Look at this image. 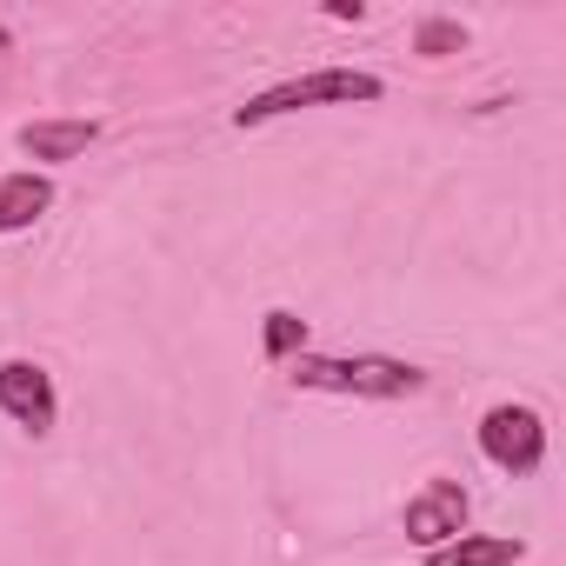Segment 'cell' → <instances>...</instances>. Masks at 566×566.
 Masks as SVG:
<instances>
[{"instance_id":"obj_3","label":"cell","mask_w":566,"mask_h":566,"mask_svg":"<svg viewBox=\"0 0 566 566\" xmlns=\"http://www.w3.org/2000/svg\"><path fill=\"white\" fill-rule=\"evenodd\" d=\"M480 453L500 467V473H533L539 460H546V420L533 413V407H520V400H500V407H486L480 413Z\"/></svg>"},{"instance_id":"obj_8","label":"cell","mask_w":566,"mask_h":566,"mask_svg":"<svg viewBox=\"0 0 566 566\" xmlns=\"http://www.w3.org/2000/svg\"><path fill=\"white\" fill-rule=\"evenodd\" d=\"M54 207V180L48 174H8L0 180V233H21Z\"/></svg>"},{"instance_id":"obj_9","label":"cell","mask_w":566,"mask_h":566,"mask_svg":"<svg viewBox=\"0 0 566 566\" xmlns=\"http://www.w3.org/2000/svg\"><path fill=\"white\" fill-rule=\"evenodd\" d=\"M260 354H266V360H301V354H307V321L287 314V307H273L266 327H260Z\"/></svg>"},{"instance_id":"obj_11","label":"cell","mask_w":566,"mask_h":566,"mask_svg":"<svg viewBox=\"0 0 566 566\" xmlns=\"http://www.w3.org/2000/svg\"><path fill=\"white\" fill-rule=\"evenodd\" d=\"M367 8H360V0H327V21H360Z\"/></svg>"},{"instance_id":"obj_12","label":"cell","mask_w":566,"mask_h":566,"mask_svg":"<svg viewBox=\"0 0 566 566\" xmlns=\"http://www.w3.org/2000/svg\"><path fill=\"white\" fill-rule=\"evenodd\" d=\"M8 41H14V34H8V28H0V54H8Z\"/></svg>"},{"instance_id":"obj_1","label":"cell","mask_w":566,"mask_h":566,"mask_svg":"<svg viewBox=\"0 0 566 566\" xmlns=\"http://www.w3.org/2000/svg\"><path fill=\"white\" fill-rule=\"evenodd\" d=\"M294 387L354 394V400H407V394L427 387V374L413 360H394V354H301Z\"/></svg>"},{"instance_id":"obj_4","label":"cell","mask_w":566,"mask_h":566,"mask_svg":"<svg viewBox=\"0 0 566 566\" xmlns=\"http://www.w3.org/2000/svg\"><path fill=\"white\" fill-rule=\"evenodd\" d=\"M0 413H8L21 433H54L61 420V394H54V374L41 360H0Z\"/></svg>"},{"instance_id":"obj_7","label":"cell","mask_w":566,"mask_h":566,"mask_svg":"<svg viewBox=\"0 0 566 566\" xmlns=\"http://www.w3.org/2000/svg\"><path fill=\"white\" fill-rule=\"evenodd\" d=\"M520 559H526V539L513 533H460L427 553V566H520Z\"/></svg>"},{"instance_id":"obj_6","label":"cell","mask_w":566,"mask_h":566,"mask_svg":"<svg viewBox=\"0 0 566 566\" xmlns=\"http://www.w3.org/2000/svg\"><path fill=\"white\" fill-rule=\"evenodd\" d=\"M94 120H28L21 134H14V147L28 154V160H74V154H87L94 147Z\"/></svg>"},{"instance_id":"obj_10","label":"cell","mask_w":566,"mask_h":566,"mask_svg":"<svg viewBox=\"0 0 566 566\" xmlns=\"http://www.w3.org/2000/svg\"><path fill=\"white\" fill-rule=\"evenodd\" d=\"M460 48H467V28L460 21H420L413 28V54H433L440 61V54H460Z\"/></svg>"},{"instance_id":"obj_5","label":"cell","mask_w":566,"mask_h":566,"mask_svg":"<svg viewBox=\"0 0 566 566\" xmlns=\"http://www.w3.org/2000/svg\"><path fill=\"white\" fill-rule=\"evenodd\" d=\"M400 526H407V539L427 546V553L447 546V539H460V533H467V486H460V480H427V486L407 500V520H400Z\"/></svg>"},{"instance_id":"obj_2","label":"cell","mask_w":566,"mask_h":566,"mask_svg":"<svg viewBox=\"0 0 566 566\" xmlns=\"http://www.w3.org/2000/svg\"><path fill=\"white\" fill-rule=\"evenodd\" d=\"M387 87L360 67H321V74H294V81H280L266 94H253L247 107H233V127H266L280 114H301V107H327V101H380Z\"/></svg>"}]
</instances>
